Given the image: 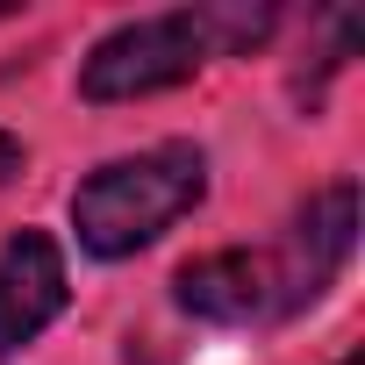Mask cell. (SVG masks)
Returning a JSON list of instances; mask_svg holds the SVG:
<instances>
[{
	"label": "cell",
	"mask_w": 365,
	"mask_h": 365,
	"mask_svg": "<svg viewBox=\"0 0 365 365\" xmlns=\"http://www.w3.org/2000/svg\"><path fill=\"white\" fill-rule=\"evenodd\" d=\"M201 194H208V158L194 143H158V150L115 158L86 179L72 194V230L93 258H136L179 215H194Z\"/></svg>",
	"instance_id": "obj_1"
},
{
	"label": "cell",
	"mask_w": 365,
	"mask_h": 365,
	"mask_svg": "<svg viewBox=\"0 0 365 365\" xmlns=\"http://www.w3.org/2000/svg\"><path fill=\"white\" fill-rule=\"evenodd\" d=\"M215 51V29H208V8H172V15H136L122 29H108L86 65H79V93L86 101H143V93H165V86H187Z\"/></svg>",
	"instance_id": "obj_2"
},
{
	"label": "cell",
	"mask_w": 365,
	"mask_h": 365,
	"mask_svg": "<svg viewBox=\"0 0 365 365\" xmlns=\"http://www.w3.org/2000/svg\"><path fill=\"white\" fill-rule=\"evenodd\" d=\"M179 308L201 315V322H265V315H294L272 251H208V258H194V265H179Z\"/></svg>",
	"instance_id": "obj_3"
},
{
	"label": "cell",
	"mask_w": 365,
	"mask_h": 365,
	"mask_svg": "<svg viewBox=\"0 0 365 365\" xmlns=\"http://www.w3.org/2000/svg\"><path fill=\"white\" fill-rule=\"evenodd\" d=\"M65 301H72L65 251L43 230H15L0 244V358H15L22 344H36L65 315Z\"/></svg>",
	"instance_id": "obj_4"
},
{
	"label": "cell",
	"mask_w": 365,
	"mask_h": 365,
	"mask_svg": "<svg viewBox=\"0 0 365 365\" xmlns=\"http://www.w3.org/2000/svg\"><path fill=\"white\" fill-rule=\"evenodd\" d=\"M351 244H358V187H351V179H336V187H322V194L294 215L287 244L272 251V258H279V279H287V308L322 301L329 279L344 272Z\"/></svg>",
	"instance_id": "obj_5"
},
{
	"label": "cell",
	"mask_w": 365,
	"mask_h": 365,
	"mask_svg": "<svg viewBox=\"0 0 365 365\" xmlns=\"http://www.w3.org/2000/svg\"><path fill=\"white\" fill-rule=\"evenodd\" d=\"M15 172H22V136H8V129H0V187H8Z\"/></svg>",
	"instance_id": "obj_6"
},
{
	"label": "cell",
	"mask_w": 365,
	"mask_h": 365,
	"mask_svg": "<svg viewBox=\"0 0 365 365\" xmlns=\"http://www.w3.org/2000/svg\"><path fill=\"white\" fill-rule=\"evenodd\" d=\"M336 365H365V358H358V351H351V358H336Z\"/></svg>",
	"instance_id": "obj_7"
}]
</instances>
